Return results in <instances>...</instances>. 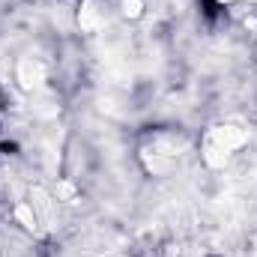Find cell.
Masks as SVG:
<instances>
[{"label": "cell", "instance_id": "obj_1", "mask_svg": "<svg viewBox=\"0 0 257 257\" xmlns=\"http://www.w3.org/2000/svg\"><path fill=\"white\" fill-rule=\"evenodd\" d=\"M200 9H203L209 18H215V12H218V0H200Z\"/></svg>", "mask_w": 257, "mask_h": 257}, {"label": "cell", "instance_id": "obj_2", "mask_svg": "<svg viewBox=\"0 0 257 257\" xmlns=\"http://www.w3.org/2000/svg\"><path fill=\"white\" fill-rule=\"evenodd\" d=\"M0 150H6V144H0Z\"/></svg>", "mask_w": 257, "mask_h": 257}]
</instances>
